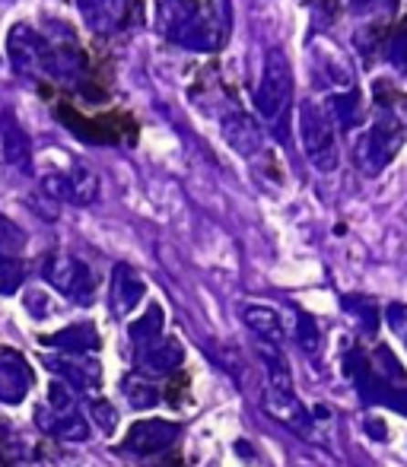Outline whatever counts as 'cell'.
Segmentation results:
<instances>
[{"instance_id":"6da1fadb","label":"cell","mask_w":407,"mask_h":467,"mask_svg":"<svg viewBox=\"0 0 407 467\" xmlns=\"http://www.w3.org/2000/svg\"><path fill=\"white\" fill-rule=\"evenodd\" d=\"M160 26L172 42L194 51H216L226 45L233 16L229 0H162Z\"/></svg>"},{"instance_id":"7a4b0ae2","label":"cell","mask_w":407,"mask_h":467,"mask_svg":"<svg viewBox=\"0 0 407 467\" xmlns=\"http://www.w3.org/2000/svg\"><path fill=\"white\" fill-rule=\"evenodd\" d=\"M382 89L389 96L379 93V109L372 118L370 130L357 140L353 147V160H357L363 175H379L402 150L407 137V99L402 93H391L389 83H382Z\"/></svg>"},{"instance_id":"3957f363","label":"cell","mask_w":407,"mask_h":467,"mask_svg":"<svg viewBox=\"0 0 407 467\" xmlns=\"http://www.w3.org/2000/svg\"><path fill=\"white\" fill-rule=\"evenodd\" d=\"M261 357H265L267 366V391H265V410L271 413L274 420H280L290 430L308 436L312 432V420H308V410L303 407V400L297 398V388H293V372L287 366L284 353L274 350V347H261Z\"/></svg>"},{"instance_id":"277c9868","label":"cell","mask_w":407,"mask_h":467,"mask_svg":"<svg viewBox=\"0 0 407 467\" xmlns=\"http://www.w3.org/2000/svg\"><path fill=\"white\" fill-rule=\"evenodd\" d=\"M290 99H293L290 57H287L280 48H267L265 67H261V83H258V89H255V111H258L265 121L284 128Z\"/></svg>"},{"instance_id":"5b68a950","label":"cell","mask_w":407,"mask_h":467,"mask_svg":"<svg viewBox=\"0 0 407 467\" xmlns=\"http://www.w3.org/2000/svg\"><path fill=\"white\" fill-rule=\"evenodd\" d=\"M299 137H303V153L318 172L338 169V130L325 105L303 102L299 105Z\"/></svg>"},{"instance_id":"8992f818","label":"cell","mask_w":407,"mask_h":467,"mask_svg":"<svg viewBox=\"0 0 407 467\" xmlns=\"http://www.w3.org/2000/svg\"><path fill=\"white\" fill-rule=\"evenodd\" d=\"M45 280L55 293H61L64 299L77 302V306H89L96 299V280L89 274L87 261L74 258V254H48L45 258V267H42Z\"/></svg>"},{"instance_id":"52a82bcc","label":"cell","mask_w":407,"mask_h":467,"mask_svg":"<svg viewBox=\"0 0 407 467\" xmlns=\"http://www.w3.org/2000/svg\"><path fill=\"white\" fill-rule=\"evenodd\" d=\"M42 188H45V194L55 197V201H68V203H77V207H89V203L99 197V179H96L87 166H74L70 172L45 175Z\"/></svg>"},{"instance_id":"ba28073f","label":"cell","mask_w":407,"mask_h":467,"mask_svg":"<svg viewBox=\"0 0 407 467\" xmlns=\"http://www.w3.org/2000/svg\"><path fill=\"white\" fill-rule=\"evenodd\" d=\"M179 439V423L169 420H137L128 430V449L134 455H160Z\"/></svg>"},{"instance_id":"9c48e42d","label":"cell","mask_w":407,"mask_h":467,"mask_svg":"<svg viewBox=\"0 0 407 467\" xmlns=\"http://www.w3.org/2000/svg\"><path fill=\"white\" fill-rule=\"evenodd\" d=\"M32 388V369L19 353H0V404H23Z\"/></svg>"},{"instance_id":"30bf717a","label":"cell","mask_w":407,"mask_h":467,"mask_svg":"<svg viewBox=\"0 0 407 467\" xmlns=\"http://www.w3.org/2000/svg\"><path fill=\"white\" fill-rule=\"evenodd\" d=\"M185 359V350L175 337H156L153 344L141 347L137 353V366H141L143 375H172Z\"/></svg>"},{"instance_id":"8fae6325","label":"cell","mask_w":407,"mask_h":467,"mask_svg":"<svg viewBox=\"0 0 407 467\" xmlns=\"http://www.w3.org/2000/svg\"><path fill=\"white\" fill-rule=\"evenodd\" d=\"M143 296H147V286H143V280L137 277L134 267L118 265L115 277H111V312H115L118 318H128V315L143 302Z\"/></svg>"},{"instance_id":"7c38bea8","label":"cell","mask_w":407,"mask_h":467,"mask_svg":"<svg viewBox=\"0 0 407 467\" xmlns=\"http://www.w3.org/2000/svg\"><path fill=\"white\" fill-rule=\"evenodd\" d=\"M57 118L64 121V128H70L74 134H80L83 140H96V143H115L121 140V130H118L115 118H96V121H89V118L77 115L70 105H57Z\"/></svg>"},{"instance_id":"4fadbf2b","label":"cell","mask_w":407,"mask_h":467,"mask_svg":"<svg viewBox=\"0 0 407 467\" xmlns=\"http://www.w3.org/2000/svg\"><path fill=\"white\" fill-rule=\"evenodd\" d=\"M242 321H245V327L255 334V337H261L267 347H280V340H284V321H280V312L271 306H265V302H248L245 308H242Z\"/></svg>"},{"instance_id":"5bb4252c","label":"cell","mask_w":407,"mask_h":467,"mask_svg":"<svg viewBox=\"0 0 407 467\" xmlns=\"http://www.w3.org/2000/svg\"><path fill=\"white\" fill-rule=\"evenodd\" d=\"M223 134H226L229 147L242 156H258L261 147H265V134H261V128L248 115H242V111L226 115V121H223Z\"/></svg>"},{"instance_id":"9a60e30c","label":"cell","mask_w":407,"mask_h":467,"mask_svg":"<svg viewBox=\"0 0 407 467\" xmlns=\"http://www.w3.org/2000/svg\"><path fill=\"white\" fill-rule=\"evenodd\" d=\"M45 366H48V372L61 375L64 385L74 388V391H89V388L99 385V372L80 357H48Z\"/></svg>"},{"instance_id":"2e32d148","label":"cell","mask_w":407,"mask_h":467,"mask_svg":"<svg viewBox=\"0 0 407 467\" xmlns=\"http://www.w3.org/2000/svg\"><path fill=\"white\" fill-rule=\"evenodd\" d=\"M96 32H111L128 19V0H74Z\"/></svg>"},{"instance_id":"e0dca14e","label":"cell","mask_w":407,"mask_h":467,"mask_svg":"<svg viewBox=\"0 0 407 467\" xmlns=\"http://www.w3.org/2000/svg\"><path fill=\"white\" fill-rule=\"evenodd\" d=\"M38 426L45 432H51L55 439H64V442H87L89 439V423L83 413L70 410V413H48L38 410Z\"/></svg>"},{"instance_id":"ac0fdd59","label":"cell","mask_w":407,"mask_h":467,"mask_svg":"<svg viewBox=\"0 0 407 467\" xmlns=\"http://www.w3.org/2000/svg\"><path fill=\"white\" fill-rule=\"evenodd\" d=\"M45 344H51L55 350L70 353V357H83V353L99 350V337H96L93 325H70V327H64V331L45 337Z\"/></svg>"},{"instance_id":"d6986e66","label":"cell","mask_w":407,"mask_h":467,"mask_svg":"<svg viewBox=\"0 0 407 467\" xmlns=\"http://www.w3.org/2000/svg\"><path fill=\"white\" fill-rule=\"evenodd\" d=\"M29 160V137L16 124V118L0 121V166H23Z\"/></svg>"},{"instance_id":"ffe728a7","label":"cell","mask_w":407,"mask_h":467,"mask_svg":"<svg viewBox=\"0 0 407 467\" xmlns=\"http://www.w3.org/2000/svg\"><path fill=\"white\" fill-rule=\"evenodd\" d=\"M121 394L134 410H150V407L160 404V388H156L150 379H143V375H130V379H124Z\"/></svg>"},{"instance_id":"44dd1931","label":"cell","mask_w":407,"mask_h":467,"mask_svg":"<svg viewBox=\"0 0 407 467\" xmlns=\"http://www.w3.org/2000/svg\"><path fill=\"white\" fill-rule=\"evenodd\" d=\"M162 308L160 306H150V312L143 315L141 321H134V325L128 327V334H130V340L134 344H141V347H147V344H153L156 337H160V331H162Z\"/></svg>"},{"instance_id":"7402d4cb","label":"cell","mask_w":407,"mask_h":467,"mask_svg":"<svg viewBox=\"0 0 407 467\" xmlns=\"http://www.w3.org/2000/svg\"><path fill=\"white\" fill-rule=\"evenodd\" d=\"M297 344H299V350H303L306 357H312V359L321 353L318 325H315V318H312V315H306V312L297 315Z\"/></svg>"},{"instance_id":"603a6c76","label":"cell","mask_w":407,"mask_h":467,"mask_svg":"<svg viewBox=\"0 0 407 467\" xmlns=\"http://www.w3.org/2000/svg\"><path fill=\"white\" fill-rule=\"evenodd\" d=\"M331 121H340V128L344 130H350L353 124L360 121V99L357 93H340V96H334L331 99Z\"/></svg>"},{"instance_id":"cb8c5ba5","label":"cell","mask_w":407,"mask_h":467,"mask_svg":"<svg viewBox=\"0 0 407 467\" xmlns=\"http://www.w3.org/2000/svg\"><path fill=\"white\" fill-rule=\"evenodd\" d=\"M23 280H26V267L19 265V258H10V254H0V296L19 293Z\"/></svg>"},{"instance_id":"d4e9b609","label":"cell","mask_w":407,"mask_h":467,"mask_svg":"<svg viewBox=\"0 0 407 467\" xmlns=\"http://www.w3.org/2000/svg\"><path fill=\"white\" fill-rule=\"evenodd\" d=\"M23 245H26L23 229H19L13 220H6V216H0V254L16 258V252H23Z\"/></svg>"},{"instance_id":"484cf974","label":"cell","mask_w":407,"mask_h":467,"mask_svg":"<svg viewBox=\"0 0 407 467\" xmlns=\"http://www.w3.org/2000/svg\"><path fill=\"white\" fill-rule=\"evenodd\" d=\"M48 407H51V413L77 410V391L64 385V381H51L48 385Z\"/></svg>"},{"instance_id":"4316f807","label":"cell","mask_w":407,"mask_h":467,"mask_svg":"<svg viewBox=\"0 0 407 467\" xmlns=\"http://www.w3.org/2000/svg\"><path fill=\"white\" fill-rule=\"evenodd\" d=\"M89 413H93L96 426H99L105 436H111V432L118 430V413H115V407H111L105 398H93V404H89Z\"/></svg>"},{"instance_id":"83f0119b","label":"cell","mask_w":407,"mask_h":467,"mask_svg":"<svg viewBox=\"0 0 407 467\" xmlns=\"http://www.w3.org/2000/svg\"><path fill=\"white\" fill-rule=\"evenodd\" d=\"M385 57H389L395 67H407V23H402L391 32L389 45H385Z\"/></svg>"},{"instance_id":"f1b7e54d","label":"cell","mask_w":407,"mask_h":467,"mask_svg":"<svg viewBox=\"0 0 407 467\" xmlns=\"http://www.w3.org/2000/svg\"><path fill=\"white\" fill-rule=\"evenodd\" d=\"M385 318H389L391 331L398 334V337L407 344V306H402V302H395V306H389V312H385Z\"/></svg>"},{"instance_id":"f546056e","label":"cell","mask_w":407,"mask_h":467,"mask_svg":"<svg viewBox=\"0 0 407 467\" xmlns=\"http://www.w3.org/2000/svg\"><path fill=\"white\" fill-rule=\"evenodd\" d=\"M26 308L32 312V318H45V315L51 312V306L45 302L42 293H29V296H26Z\"/></svg>"},{"instance_id":"4dcf8cb0","label":"cell","mask_w":407,"mask_h":467,"mask_svg":"<svg viewBox=\"0 0 407 467\" xmlns=\"http://www.w3.org/2000/svg\"><path fill=\"white\" fill-rule=\"evenodd\" d=\"M385 404L395 407V410H402L407 417V388H389V394H385Z\"/></svg>"},{"instance_id":"1f68e13d","label":"cell","mask_w":407,"mask_h":467,"mask_svg":"<svg viewBox=\"0 0 407 467\" xmlns=\"http://www.w3.org/2000/svg\"><path fill=\"white\" fill-rule=\"evenodd\" d=\"M366 430H370L376 439H385V423H379V420H370V423H366Z\"/></svg>"},{"instance_id":"d6a6232c","label":"cell","mask_w":407,"mask_h":467,"mask_svg":"<svg viewBox=\"0 0 407 467\" xmlns=\"http://www.w3.org/2000/svg\"><path fill=\"white\" fill-rule=\"evenodd\" d=\"M350 4H357V6H366V4H372V0H350Z\"/></svg>"}]
</instances>
